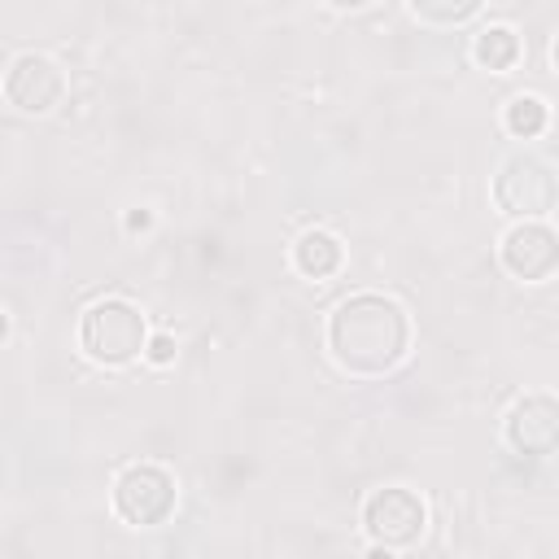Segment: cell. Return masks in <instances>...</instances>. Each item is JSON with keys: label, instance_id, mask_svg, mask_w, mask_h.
Returning a JSON list of instances; mask_svg holds the SVG:
<instances>
[{"label": "cell", "instance_id": "cell-1", "mask_svg": "<svg viewBox=\"0 0 559 559\" xmlns=\"http://www.w3.org/2000/svg\"><path fill=\"white\" fill-rule=\"evenodd\" d=\"M415 341L406 306L389 293H354L328 314V349L349 376H389Z\"/></svg>", "mask_w": 559, "mask_h": 559}, {"label": "cell", "instance_id": "cell-2", "mask_svg": "<svg viewBox=\"0 0 559 559\" xmlns=\"http://www.w3.org/2000/svg\"><path fill=\"white\" fill-rule=\"evenodd\" d=\"M148 323L135 301L127 297H100L79 319V349L100 367H127L144 354Z\"/></svg>", "mask_w": 559, "mask_h": 559}, {"label": "cell", "instance_id": "cell-3", "mask_svg": "<svg viewBox=\"0 0 559 559\" xmlns=\"http://www.w3.org/2000/svg\"><path fill=\"white\" fill-rule=\"evenodd\" d=\"M179 480L162 463H131L114 480V511L131 528H157L175 515Z\"/></svg>", "mask_w": 559, "mask_h": 559}, {"label": "cell", "instance_id": "cell-4", "mask_svg": "<svg viewBox=\"0 0 559 559\" xmlns=\"http://www.w3.org/2000/svg\"><path fill=\"white\" fill-rule=\"evenodd\" d=\"M555 170L546 157L520 148L493 175V201L511 218H546L555 210Z\"/></svg>", "mask_w": 559, "mask_h": 559}, {"label": "cell", "instance_id": "cell-5", "mask_svg": "<svg viewBox=\"0 0 559 559\" xmlns=\"http://www.w3.org/2000/svg\"><path fill=\"white\" fill-rule=\"evenodd\" d=\"M362 528L376 546L384 550H406L424 537L428 528V507L415 489L406 485H384V489H371L367 502H362Z\"/></svg>", "mask_w": 559, "mask_h": 559}, {"label": "cell", "instance_id": "cell-6", "mask_svg": "<svg viewBox=\"0 0 559 559\" xmlns=\"http://www.w3.org/2000/svg\"><path fill=\"white\" fill-rule=\"evenodd\" d=\"M70 92L66 70L44 52H17L4 70V100L22 114H52Z\"/></svg>", "mask_w": 559, "mask_h": 559}, {"label": "cell", "instance_id": "cell-7", "mask_svg": "<svg viewBox=\"0 0 559 559\" xmlns=\"http://www.w3.org/2000/svg\"><path fill=\"white\" fill-rule=\"evenodd\" d=\"M498 258H502V266H507L515 280L542 284V280H550L555 266H559V236H555V227H550L546 218H520V223L502 236Z\"/></svg>", "mask_w": 559, "mask_h": 559}, {"label": "cell", "instance_id": "cell-8", "mask_svg": "<svg viewBox=\"0 0 559 559\" xmlns=\"http://www.w3.org/2000/svg\"><path fill=\"white\" fill-rule=\"evenodd\" d=\"M502 437L515 454H528V459L555 454V445H559V402L550 393H524L507 411Z\"/></svg>", "mask_w": 559, "mask_h": 559}, {"label": "cell", "instance_id": "cell-9", "mask_svg": "<svg viewBox=\"0 0 559 559\" xmlns=\"http://www.w3.org/2000/svg\"><path fill=\"white\" fill-rule=\"evenodd\" d=\"M293 266H297L306 280H328V275H336V271L345 266V245H341V236L328 231V227L301 231L297 245H293Z\"/></svg>", "mask_w": 559, "mask_h": 559}, {"label": "cell", "instance_id": "cell-10", "mask_svg": "<svg viewBox=\"0 0 559 559\" xmlns=\"http://www.w3.org/2000/svg\"><path fill=\"white\" fill-rule=\"evenodd\" d=\"M472 61H476L480 70H493V74L511 70V66L520 61V35H515L511 26H502V22L476 31V39H472Z\"/></svg>", "mask_w": 559, "mask_h": 559}, {"label": "cell", "instance_id": "cell-11", "mask_svg": "<svg viewBox=\"0 0 559 559\" xmlns=\"http://www.w3.org/2000/svg\"><path fill=\"white\" fill-rule=\"evenodd\" d=\"M502 122H507V131L515 135V140H537L546 127H550V105L542 100V96H511L507 100V109H502Z\"/></svg>", "mask_w": 559, "mask_h": 559}, {"label": "cell", "instance_id": "cell-12", "mask_svg": "<svg viewBox=\"0 0 559 559\" xmlns=\"http://www.w3.org/2000/svg\"><path fill=\"white\" fill-rule=\"evenodd\" d=\"M406 4L428 26H459L485 9V0H406Z\"/></svg>", "mask_w": 559, "mask_h": 559}, {"label": "cell", "instance_id": "cell-13", "mask_svg": "<svg viewBox=\"0 0 559 559\" xmlns=\"http://www.w3.org/2000/svg\"><path fill=\"white\" fill-rule=\"evenodd\" d=\"M144 358H148L153 367H170V362H175V336H166V332L148 336V341H144Z\"/></svg>", "mask_w": 559, "mask_h": 559}, {"label": "cell", "instance_id": "cell-14", "mask_svg": "<svg viewBox=\"0 0 559 559\" xmlns=\"http://www.w3.org/2000/svg\"><path fill=\"white\" fill-rule=\"evenodd\" d=\"M148 223H153V214H148V210H131V214H127V231H144Z\"/></svg>", "mask_w": 559, "mask_h": 559}, {"label": "cell", "instance_id": "cell-15", "mask_svg": "<svg viewBox=\"0 0 559 559\" xmlns=\"http://www.w3.org/2000/svg\"><path fill=\"white\" fill-rule=\"evenodd\" d=\"M328 9H336V13H358V9H367L371 0H323Z\"/></svg>", "mask_w": 559, "mask_h": 559}, {"label": "cell", "instance_id": "cell-16", "mask_svg": "<svg viewBox=\"0 0 559 559\" xmlns=\"http://www.w3.org/2000/svg\"><path fill=\"white\" fill-rule=\"evenodd\" d=\"M4 336H9V314L0 310V341H4Z\"/></svg>", "mask_w": 559, "mask_h": 559}]
</instances>
